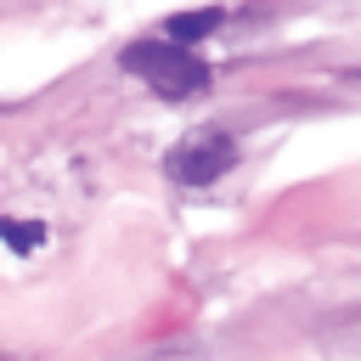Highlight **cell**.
Here are the masks:
<instances>
[{
	"mask_svg": "<svg viewBox=\"0 0 361 361\" xmlns=\"http://www.w3.org/2000/svg\"><path fill=\"white\" fill-rule=\"evenodd\" d=\"M124 68L135 73V79H147L158 96H169V102H180V96H197L203 85H209V62L203 56H192V45H180V39H130L124 45Z\"/></svg>",
	"mask_w": 361,
	"mask_h": 361,
	"instance_id": "6da1fadb",
	"label": "cell"
},
{
	"mask_svg": "<svg viewBox=\"0 0 361 361\" xmlns=\"http://www.w3.org/2000/svg\"><path fill=\"white\" fill-rule=\"evenodd\" d=\"M231 164H237V147H231V135H226V130L186 135V141L169 152V175H175V180H186V186H209V180H220Z\"/></svg>",
	"mask_w": 361,
	"mask_h": 361,
	"instance_id": "7a4b0ae2",
	"label": "cell"
},
{
	"mask_svg": "<svg viewBox=\"0 0 361 361\" xmlns=\"http://www.w3.org/2000/svg\"><path fill=\"white\" fill-rule=\"evenodd\" d=\"M220 23H226V11H220V6H203V11H175L164 34H169V39H180V45H197V39H209Z\"/></svg>",
	"mask_w": 361,
	"mask_h": 361,
	"instance_id": "3957f363",
	"label": "cell"
},
{
	"mask_svg": "<svg viewBox=\"0 0 361 361\" xmlns=\"http://www.w3.org/2000/svg\"><path fill=\"white\" fill-rule=\"evenodd\" d=\"M0 237H6L11 248H34V243L45 237V226H39V220H0Z\"/></svg>",
	"mask_w": 361,
	"mask_h": 361,
	"instance_id": "277c9868",
	"label": "cell"
}]
</instances>
